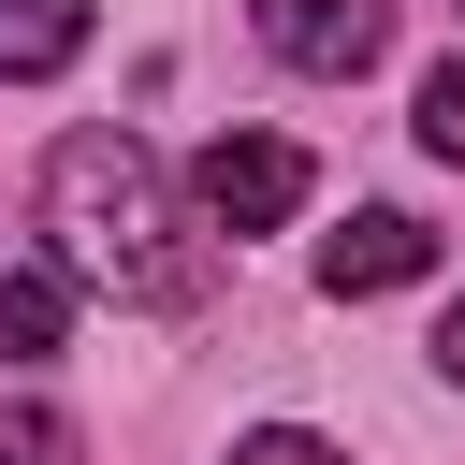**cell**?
I'll list each match as a JSON object with an SVG mask.
<instances>
[{"instance_id": "obj_8", "label": "cell", "mask_w": 465, "mask_h": 465, "mask_svg": "<svg viewBox=\"0 0 465 465\" xmlns=\"http://www.w3.org/2000/svg\"><path fill=\"white\" fill-rule=\"evenodd\" d=\"M421 145H436V160H465V44L421 73Z\"/></svg>"}, {"instance_id": "obj_5", "label": "cell", "mask_w": 465, "mask_h": 465, "mask_svg": "<svg viewBox=\"0 0 465 465\" xmlns=\"http://www.w3.org/2000/svg\"><path fill=\"white\" fill-rule=\"evenodd\" d=\"M87 58V0H0V87H44Z\"/></svg>"}, {"instance_id": "obj_10", "label": "cell", "mask_w": 465, "mask_h": 465, "mask_svg": "<svg viewBox=\"0 0 465 465\" xmlns=\"http://www.w3.org/2000/svg\"><path fill=\"white\" fill-rule=\"evenodd\" d=\"M436 378H465V305H450V320H436Z\"/></svg>"}, {"instance_id": "obj_7", "label": "cell", "mask_w": 465, "mask_h": 465, "mask_svg": "<svg viewBox=\"0 0 465 465\" xmlns=\"http://www.w3.org/2000/svg\"><path fill=\"white\" fill-rule=\"evenodd\" d=\"M0 465H73V421H58L44 392H15V407H0Z\"/></svg>"}, {"instance_id": "obj_1", "label": "cell", "mask_w": 465, "mask_h": 465, "mask_svg": "<svg viewBox=\"0 0 465 465\" xmlns=\"http://www.w3.org/2000/svg\"><path fill=\"white\" fill-rule=\"evenodd\" d=\"M44 262L102 305H145V320L203 305V218L145 160V131H58L44 145Z\"/></svg>"}, {"instance_id": "obj_6", "label": "cell", "mask_w": 465, "mask_h": 465, "mask_svg": "<svg viewBox=\"0 0 465 465\" xmlns=\"http://www.w3.org/2000/svg\"><path fill=\"white\" fill-rule=\"evenodd\" d=\"M73 334V276L58 262H0V363H44Z\"/></svg>"}, {"instance_id": "obj_3", "label": "cell", "mask_w": 465, "mask_h": 465, "mask_svg": "<svg viewBox=\"0 0 465 465\" xmlns=\"http://www.w3.org/2000/svg\"><path fill=\"white\" fill-rule=\"evenodd\" d=\"M247 29H262V58H291V73L349 87V73H378V44H392V0H247Z\"/></svg>"}, {"instance_id": "obj_2", "label": "cell", "mask_w": 465, "mask_h": 465, "mask_svg": "<svg viewBox=\"0 0 465 465\" xmlns=\"http://www.w3.org/2000/svg\"><path fill=\"white\" fill-rule=\"evenodd\" d=\"M189 218L232 232V247H247V232H291V218H305V145H291V131H218V145L189 160Z\"/></svg>"}, {"instance_id": "obj_9", "label": "cell", "mask_w": 465, "mask_h": 465, "mask_svg": "<svg viewBox=\"0 0 465 465\" xmlns=\"http://www.w3.org/2000/svg\"><path fill=\"white\" fill-rule=\"evenodd\" d=\"M232 465H349V450L305 436V421H262V436H232Z\"/></svg>"}, {"instance_id": "obj_4", "label": "cell", "mask_w": 465, "mask_h": 465, "mask_svg": "<svg viewBox=\"0 0 465 465\" xmlns=\"http://www.w3.org/2000/svg\"><path fill=\"white\" fill-rule=\"evenodd\" d=\"M407 276H436V232H421L407 203H363L349 232H320V291H334V305H363V291H407Z\"/></svg>"}]
</instances>
